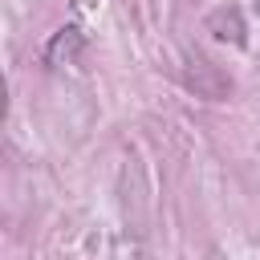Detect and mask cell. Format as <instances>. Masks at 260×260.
Returning a JSON list of instances; mask_svg holds the SVG:
<instances>
[]
</instances>
